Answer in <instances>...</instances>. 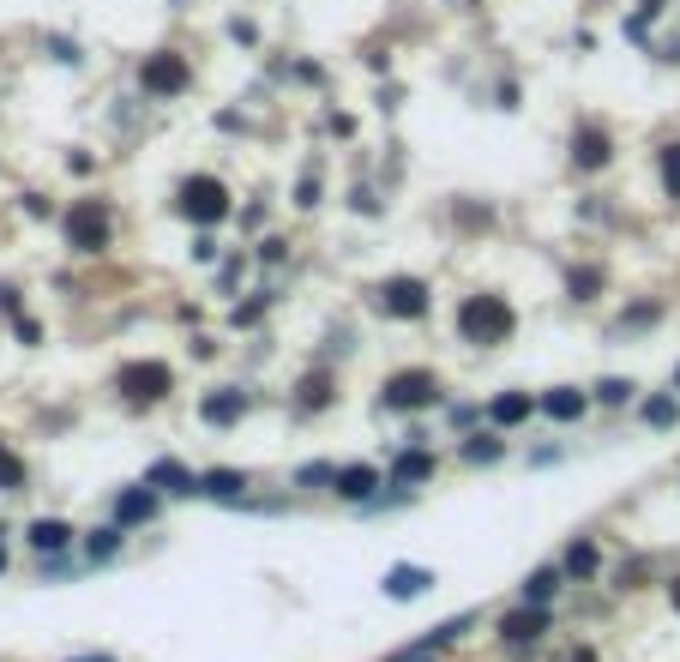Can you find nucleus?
<instances>
[{"label": "nucleus", "mask_w": 680, "mask_h": 662, "mask_svg": "<svg viewBox=\"0 0 680 662\" xmlns=\"http://www.w3.org/2000/svg\"><path fill=\"white\" fill-rule=\"evenodd\" d=\"M115 519L121 524H144V519H158V494H151V482H144V488H127L115 500Z\"/></svg>", "instance_id": "obj_15"}, {"label": "nucleus", "mask_w": 680, "mask_h": 662, "mask_svg": "<svg viewBox=\"0 0 680 662\" xmlns=\"http://www.w3.org/2000/svg\"><path fill=\"white\" fill-rule=\"evenodd\" d=\"M542 633H549V609H537V602H524V609H512L506 621H500V638H506L512 650L537 645Z\"/></svg>", "instance_id": "obj_8"}, {"label": "nucleus", "mask_w": 680, "mask_h": 662, "mask_svg": "<svg viewBox=\"0 0 680 662\" xmlns=\"http://www.w3.org/2000/svg\"><path fill=\"white\" fill-rule=\"evenodd\" d=\"M0 572H7V548H0Z\"/></svg>", "instance_id": "obj_35"}, {"label": "nucleus", "mask_w": 680, "mask_h": 662, "mask_svg": "<svg viewBox=\"0 0 680 662\" xmlns=\"http://www.w3.org/2000/svg\"><path fill=\"white\" fill-rule=\"evenodd\" d=\"M199 494H211V500H241V494H248V476H241V470H211V476H199Z\"/></svg>", "instance_id": "obj_16"}, {"label": "nucleus", "mask_w": 680, "mask_h": 662, "mask_svg": "<svg viewBox=\"0 0 680 662\" xmlns=\"http://www.w3.org/2000/svg\"><path fill=\"white\" fill-rule=\"evenodd\" d=\"M181 211L193 223H217L223 211H229V187H223L217 175H193V182H181Z\"/></svg>", "instance_id": "obj_7"}, {"label": "nucleus", "mask_w": 680, "mask_h": 662, "mask_svg": "<svg viewBox=\"0 0 680 662\" xmlns=\"http://www.w3.org/2000/svg\"><path fill=\"white\" fill-rule=\"evenodd\" d=\"M380 403L386 410H428V403H440V379L428 367H398L380 386Z\"/></svg>", "instance_id": "obj_2"}, {"label": "nucleus", "mask_w": 680, "mask_h": 662, "mask_svg": "<svg viewBox=\"0 0 680 662\" xmlns=\"http://www.w3.org/2000/svg\"><path fill=\"white\" fill-rule=\"evenodd\" d=\"M596 398H602V403H627V398H632V386H627V379H602Z\"/></svg>", "instance_id": "obj_29"}, {"label": "nucleus", "mask_w": 680, "mask_h": 662, "mask_svg": "<svg viewBox=\"0 0 680 662\" xmlns=\"http://www.w3.org/2000/svg\"><path fill=\"white\" fill-rule=\"evenodd\" d=\"M18 488H25V464H18V452L0 446V494H18Z\"/></svg>", "instance_id": "obj_23"}, {"label": "nucleus", "mask_w": 680, "mask_h": 662, "mask_svg": "<svg viewBox=\"0 0 680 662\" xmlns=\"http://www.w3.org/2000/svg\"><path fill=\"white\" fill-rule=\"evenodd\" d=\"M542 410H549L554 422H578V416H584V391H578V386H554L549 398H542Z\"/></svg>", "instance_id": "obj_17"}, {"label": "nucleus", "mask_w": 680, "mask_h": 662, "mask_svg": "<svg viewBox=\"0 0 680 662\" xmlns=\"http://www.w3.org/2000/svg\"><path fill=\"white\" fill-rule=\"evenodd\" d=\"M301 410H307V416H314V410H326V403H331V374H326V367H314V374H307V379H301Z\"/></svg>", "instance_id": "obj_19"}, {"label": "nucleus", "mask_w": 680, "mask_h": 662, "mask_svg": "<svg viewBox=\"0 0 680 662\" xmlns=\"http://www.w3.org/2000/svg\"><path fill=\"white\" fill-rule=\"evenodd\" d=\"M66 247H73V253H103L109 247V205L79 199V205L66 211Z\"/></svg>", "instance_id": "obj_3"}, {"label": "nucleus", "mask_w": 680, "mask_h": 662, "mask_svg": "<svg viewBox=\"0 0 680 662\" xmlns=\"http://www.w3.org/2000/svg\"><path fill=\"white\" fill-rule=\"evenodd\" d=\"M199 416H205L211 428H229V422H241V416H248V391H229V386H223V391H211V398L199 403Z\"/></svg>", "instance_id": "obj_10"}, {"label": "nucleus", "mask_w": 680, "mask_h": 662, "mask_svg": "<svg viewBox=\"0 0 680 662\" xmlns=\"http://www.w3.org/2000/svg\"><path fill=\"white\" fill-rule=\"evenodd\" d=\"M500 452H506V446H500V440H494V434H476V440H470V446H464V458H470V464H494V458H500Z\"/></svg>", "instance_id": "obj_26"}, {"label": "nucleus", "mask_w": 680, "mask_h": 662, "mask_svg": "<svg viewBox=\"0 0 680 662\" xmlns=\"http://www.w3.org/2000/svg\"><path fill=\"white\" fill-rule=\"evenodd\" d=\"M121 548V524H103V530H91V542H85V554L91 560H109Z\"/></svg>", "instance_id": "obj_24"}, {"label": "nucleus", "mask_w": 680, "mask_h": 662, "mask_svg": "<svg viewBox=\"0 0 680 662\" xmlns=\"http://www.w3.org/2000/svg\"><path fill=\"white\" fill-rule=\"evenodd\" d=\"M512 325H518V313L506 308V296H470L458 308V332L464 344H482V350H494V344L512 338Z\"/></svg>", "instance_id": "obj_1"}, {"label": "nucleus", "mask_w": 680, "mask_h": 662, "mask_svg": "<svg viewBox=\"0 0 680 662\" xmlns=\"http://www.w3.org/2000/svg\"><path fill=\"white\" fill-rule=\"evenodd\" d=\"M530 410H537L530 391H500V398L488 403V422H494V428H518V422H530Z\"/></svg>", "instance_id": "obj_11"}, {"label": "nucleus", "mask_w": 680, "mask_h": 662, "mask_svg": "<svg viewBox=\"0 0 680 662\" xmlns=\"http://www.w3.org/2000/svg\"><path fill=\"white\" fill-rule=\"evenodd\" d=\"M139 85H144L151 97H181L187 85H193V73H187V61H181V54H169V49H163V54H144Z\"/></svg>", "instance_id": "obj_6"}, {"label": "nucleus", "mask_w": 680, "mask_h": 662, "mask_svg": "<svg viewBox=\"0 0 680 662\" xmlns=\"http://www.w3.org/2000/svg\"><path fill=\"white\" fill-rule=\"evenodd\" d=\"M374 308L386 320H421L428 313V284L421 277H386V284H374Z\"/></svg>", "instance_id": "obj_4"}, {"label": "nucleus", "mask_w": 680, "mask_h": 662, "mask_svg": "<svg viewBox=\"0 0 680 662\" xmlns=\"http://www.w3.org/2000/svg\"><path fill=\"white\" fill-rule=\"evenodd\" d=\"M596 289H602V265H578V272H572V296L596 301Z\"/></svg>", "instance_id": "obj_25"}, {"label": "nucleus", "mask_w": 680, "mask_h": 662, "mask_svg": "<svg viewBox=\"0 0 680 662\" xmlns=\"http://www.w3.org/2000/svg\"><path fill=\"white\" fill-rule=\"evenodd\" d=\"M675 391H680V367H675Z\"/></svg>", "instance_id": "obj_36"}, {"label": "nucleus", "mask_w": 680, "mask_h": 662, "mask_svg": "<svg viewBox=\"0 0 680 662\" xmlns=\"http://www.w3.org/2000/svg\"><path fill=\"white\" fill-rule=\"evenodd\" d=\"M66 542H73V530H66L61 519H37V524H30V548H42V554H61Z\"/></svg>", "instance_id": "obj_18"}, {"label": "nucleus", "mask_w": 680, "mask_h": 662, "mask_svg": "<svg viewBox=\"0 0 680 662\" xmlns=\"http://www.w3.org/2000/svg\"><path fill=\"white\" fill-rule=\"evenodd\" d=\"M566 572H572V578H590V572H596V542H572V548H566Z\"/></svg>", "instance_id": "obj_22"}, {"label": "nucleus", "mask_w": 680, "mask_h": 662, "mask_svg": "<svg viewBox=\"0 0 680 662\" xmlns=\"http://www.w3.org/2000/svg\"><path fill=\"white\" fill-rule=\"evenodd\" d=\"M175 386V374L163 362H127L121 367V398L127 403H163Z\"/></svg>", "instance_id": "obj_5"}, {"label": "nucleus", "mask_w": 680, "mask_h": 662, "mask_svg": "<svg viewBox=\"0 0 680 662\" xmlns=\"http://www.w3.org/2000/svg\"><path fill=\"white\" fill-rule=\"evenodd\" d=\"M554 590H561V572H554V566H542V572H530V578H524V602H537V609H549Z\"/></svg>", "instance_id": "obj_20"}, {"label": "nucleus", "mask_w": 680, "mask_h": 662, "mask_svg": "<svg viewBox=\"0 0 680 662\" xmlns=\"http://www.w3.org/2000/svg\"><path fill=\"white\" fill-rule=\"evenodd\" d=\"M428 476H433V458L428 452H404L392 464V482H428Z\"/></svg>", "instance_id": "obj_21"}, {"label": "nucleus", "mask_w": 680, "mask_h": 662, "mask_svg": "<svg viewBox=\"0 0 680 662\" xmlns=\"http://www.w3.org/2000/svg\"><path fill=\"white\" fill-rule=\"evenodd\" d=\"M331 488H338L343 500H374V488H380V470H374V464H343Z\"/></svg>", "instance_id": "obj_12"}, {"label": "nucleus", "mask_w": 680, "mask_h": 662, "mask_svg": "<svg viewBox=\"0 0 680 662\" xmlns=\"http://www.w3.org/2000/svg\"><path fill=\"white\" fill-rule=\"evenodd\" d=\"M380 585H386V597H392V602H410V597H421V590H428L433 578H428L421 566H392V572L380 578Z\"/></svg>", "instance_id": "obj_14"}, {"label": "nucleus", "mask_w": 680, "mask_h": 662, "mask_svg": "<svg viewBox=\"0 0 680 662\" xmlns=\"http://www.w3.org/2000/svg\"><path fill=\"white\" fill-rule=\"evenodd\" d=\"M663 187L668 199H680V145H663Z\"/></svg>", "instance_id": "obj_27"}, {"label": "nucleus", "mask_w": 680, "mask_h": 662, "mask_svg": "<svg viewBox=\"0 0 680 662\" xmlns=\"http://www.w3.org/2000/svg\"><path fill=\"white\" fill-rule=\"evenodd\" d=\"M144 482H151V488H163V494H199V476H193V470H181L175 458L151 464V470H144Z\"/></svg>", "instance_id": "obj_13"}, {"label": "nucleus", "mask_w": 680, "mask_h": 662, "mask_svg": "<svg viewBox=\"0 0 680 662\" xmlns=\"http://www.w3.org/2000/svg\"><path fill=\"white\" fill-rule=\"evenodd\" d=\"M668 597H675V609H680V578H675V585H668Z\"/></svg>", "instance_id": "obj_33"}, {"label": "nucleus", "mask_w": 680, "mask_h": 662, "mask_svg": "<svg viewBox=\"0 0 680 662\" xmlns=\"http://www.w3.org/2000/svg\"><path fill=\"white\" fill-rule=\"evenodd\" d=\"M566 662H596V650H590V645H578V650H572V657H566Z\"/></svg>", "instance_id": "obj_31"}, {"label": "nucleus", "mask_w": 680, "mask_h": 662, "mask_svg": "<svg viewBox=\"0 0 680 662\" xmlns=\"http://www.w3.org/2000/svg\"><path fill=\"white\" fill-rule=\"evenodd\" d=\"M608 157H615V139H608V133H602V127H578L572 133V163H578V170H608Z\"/></svg>", "instance_id": "obj_9"}, {"label": "nucleus", "mask_w": 680, "mask_h": 662, "mask_svg": "<svg viewBox=\"0 0 680 662\" xmlns=\"http://www.w3.org/2000/svg\"><path fill=\"white\" fill-rule=\"evenodd\" d=\"M73 662H115V657H73Z\"/></svg>", "instance_id": "obj_34"}, {"label": "nucleus", "mask_w": 680, "mask_h": 662, "mask_svg": "<svg viewBox=\"0 0 680 662\" xmlns=\"http://www.w3.org/2000/svg\"><path fill=\"white\" fill-rule=\"evenodd\" d=\"M675 416H680V403H675V398H651V403H644V422H651V428H668Z\"/></svg>", "instance_id": "obj_28"}, {"label": "nucleus", "mask_w": 680, "mask_h": 662, "mask_svg": "<svg viewBox=\"0 0 680 662\" xmlns=\"http://www.w3.org/2000/svg\"><path fill=\"white\" fill-rule=\"evenodd\" d=\"M392 662H433L428 650H404V657H392Z\"/></svg>", "instance_id": "obj_32"}, {"label": "nucleus", "mask_w": 680, "mask_h": 662, "mask_svg": "<svg viewBox=\"0 0 680 662\" xmlns=\"http://www.w3.org/2000/svg\"><path fill=\"white\" fill-rule=\"evenodd\" d=\"M651 320H656V308H651V301H644V308H632L627 320H620V332H639V325H651Z\"/></svg>", "instance_id": "obj_30"}]
</instances>
